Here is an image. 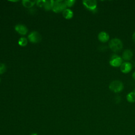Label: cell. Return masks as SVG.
Instances as JSON below:
<instances>
[{"mask_svg":"<svg viewBox=\"0 0 135 135\" xmlns=\"http://www.w3.org/2000/svg\"><path fill=\"white\" fill-rule=\"evenodd\" d=\"M109 46L112 51L117 52L122 49L123 43L119 38H114L110 41L109 43Z\"/></svg>","mask_w":135,"mask_h":135,"instance_id":"1","label":"cell"},{"mask_svg":"<svg viewBox=\"0 0 135 135\" xmlns=\"http://www.w3.org/2000/svg\"><path fill=\"white\" fill-rule=\"evenodd\" d=\"M109 89L112 91L117 93L121 92L123 89V83L119 80H114L109 84Z\"/></svg>","mask_w":135,"mask_h":135,"instance_id":"2","label":"cell"},{"mask_svg":"<svg viewBox=\"0 0 135 135\" xmlns=\"http://www.w3.org/2000/svg\"><path fill=\"white\" fill-rule=\"evenodd\" d=\"M83 4L89 10L94 12L97 10V3L95 0H84L83 1Z\"/></svg>","mask_w":135,"mask_h":135,"instance_id":"3","label":"cell"},{"mask_svg":"<svg viewBox=\"0 0 135 135\" xmlns=\"http://www.w3.org/2000/svg\"><path fill=\"white\" fill-rule=\"evenodd\" d=\"M109 63L114 67L120 66L122 63V58L117 54H113L110 58Z\"/></svg>","mask_w":135,"mask_h":135,"instance_id":"4","label":"cell"},{"mask_svg":"<svg viewBox=\"0 0 135 135\" xmlns=\"http://www.w3.org/2000/svg\"><path fill=\"white\" fill-rule=\"evenodd\" d=\"M66 7L67 6L64 2L63 3L61 1H56L54 2L52 10L55 13H59L65 10Z\"/></svg>","mask_w":135,"mask_h":135,"instance_id":"5","label":"cell"},{"mask_svg":"<svg viewBox=\"0 0 135 135\" xmlns=\"http://www.w3.org/2000/svg\"><path fill=\"white\" fill-rule=\"evenodd\" d=\"M28 38L30 42L34 43H36L41 40V36L37 32L34 31L31 33L28 36Z\"/></svg>","mask_w":135,"mask_h":135,"instance_id":"6","label":"cell"},{"mask_svg":"<svg viewBox=\"0 0 135 135\" xmlns=\"http://www.w3.org/2000/svg\"><path fill=\"white\" fill-rule=\"evenodd\" d=\"M132 64L129 62H125L122 63L120 66V70L122 73H128L132 69Z\"/></svg>","mask_w":135,"mask_h":135,"instance_id":"7","label":"cell"},{"mask_svg":"<svg viewBox=\"0 0 135 135\" xmlns=\"http://www.w3.org/2000/svg\"><path fill=\"white\" fill-rule=\"evenodd\" d=\"M15 30L16 32L21 35H25L28 31L26 27L22 24L16 25L15 27Z\"/></svg>","mask_w":135,"mask_h":135,"instance_id":"8","label":"cell"},{"mask_svg":"<svg viewBox=\"0 0 135 135\" xmlns=\"http://www.w3.org/2000/svg\"><path fill=\"white\" fill-rule=\"evenodd\" d=\"M132 56H133V53L131 50L126 49L122 53V57L124 60L129 61L132 59Z\"/></svg>","mask_w":135,"mask_h":135,"instance_id":"9","label":"cell"},{"mask_svg":"<svg viewBox=\"0 0 135 135\" xmlns=\"http://www.w3.org/2000/svg\"><path fill=\"white\" fill-rule=\"evenodd\" d=\"M98 38L100 41L102 42H106L109 40V35L107 32L102 31L99 33Z\"/></svg>","mask_w":135,"mask_h":135,"instance_id":"10","label":"cell"},{"mask_svg":"<svg viewBox=\"0 0 135 135\" xmlns=\"http://www.w3.org/2000/svg\"><path fill=\"white\" fill-rule=\"evenodd\" d=\"M63 16L66 19H70L73 16V12L70 9H66L63 12Z\"/></svg>","mask_w":135,"mask_h":135,"instance_id":"11","label":"cell"},{"mask_svg":"<svg viewBox=\"0 0 135 135\" xmlns=\"http://www.w3.org/2000/svg\"><path fill=\"white\" fill-rule=\"evenodd\" d=\"M36 3V1H31L29 0H23L22 4L26 8H31Z\"/></svg>","mask_w":135,"mask_h":135,"instance_id":"12","label":"cell"},{"mask_svg":"<svg viewBox=\"0 0 135 135\" xmlns=\"http://www.w3.org/2000/svg\"><path fill=\"white\" fill-rule=\"evenodd\" d=\"M126 98L128 102L131 103L134 102H135V92L133 91L127 94Z\"/></svg>","mask_w":135,"mask_h":135,"instance_id":"13","label":"cell"},{"mask_svg":"<svg viewBox=\"0 0 135 135\" xmlns=\"http://www.w3.org/2000/svg\"><path fill=\"white\" fill-rule=\"evenodd\" d=\"M54 4V1L51 0V1H46V2L44 5V8L47 10H50L51 9L53 8V6Z\"/></svg>","mask_w":135,"mask_h":135,"instance_id":"14","label":"cell"},{"mask_svg":"<svg viewBox=\"0 0 135 135\" xmlns=\"http://www.w3.org/2000/svg\"><path fill=\"white\" fill-rule=\"evenodd\" d=\"M18 44L21 46H25L27 44V40L25 37H21L18 40Z\"/></svg>","mask_w":135,"mask_h":135,"instance_id":"15","label":"cell"},{"mask_svg":"<svg viewBox=\"0 0 135 135\" xmlns=\"http://www.w3.org/2000/svg\"><path fill=\"white\" fill-rule=\"evenodd\" d=\"M75 2V1L74 0H68V1H65L64 2L66 6H68V7L72 6L74 4Z\"/></svg>","mask_w":135,"mask_h":135,"instance_id":"16","label":"cell"},{"mask_svg":"<svg viewBox=\"0 0 135 135\" xmlns=\"http://www.w3.org/2000/svg\"><path fill=\"white\" fill-rule=\"evenodd\" d=\"M6 70V66L3 63H0V74L4 73Z\"/></svg>","mask_w":135,"mask_h":135,"instance_id":"17","label":"cell"},{"mask_svg":"<svg viewBox=\"0 0 135 135\" xmlns=\"http://www.w3.org/2000/svg\"><path fill=\"white\" fill-rule=\"evenodd\" d=\"M45 2H46V1L45 0H38L36 1V4L38 7H42L43 6H44Z\"/></svg>","mask_w":135,"mask_h":135,"instance_id":"18","label":"cell"},{"mask_svg":"<svg viewBox=\"0 0 135 135\" xmlns=\"http://www.w3.org/2000/svg\"><path fill=\"white\" fill-rule=\"evenodd\" d=\"M114 101L117 103H119L121 101V98L120 96H117L115 97L114 99Z\"/></svg>","mask_w":135,"mask_h":135,"instance_id":"19","label":"cell"},{"mask_svg":"<svg viewBox=\"0 0 135 135\" xmlns=\"http://www.w3.org/2000/svg\"><path fill=\"white\" fill-rule=\"evenodd\" d=\"M132 40L133 41V42L135 43V32L133 33V34H132Z\"/></svg>","mask_w":135,"mask_h":135,"instance_id":"20","label":"cell"},{"mask_svg":"<svg viewBox=\"0 0 135 135\" xmlns=\"http://www.w3.org/2000/svg\"><path fill=\"white\" fill-rule=\"evenodd\" d=\"M132 78L134 80H135V71L132 73Z\"/></svg>","mask_w":135,"mask_h":135,"instance_id":"21","label":"cell"},{"mask_svg":"<svg viewBox=\"0 0 135 135\" xmlns=\"http://www.w3.org/2000/svg\"><path fill=\"white\" fill-rule=\"evenodd\" d=\"M31 135H37V134L36 133H32Z\"/></svg>","mask_w":135,"mask_h":135,"instance_id":"22","label":"cell"},{"mask_svg":"<svg viewBox=\"0 0 135 135\" xmlns=\"http://www.w3.org/2000/svg\"><path fill=\"white\" fill-rule=\"evenodd\" d=\"M134 92H135V89H134Z\"/></svg>","mask_w":135,"mask_h":135,"instance_id":"23","label":"cell"},{"mask_svg":"<svg viewBox=\"0 0 135 135\" xmlns=\"http://www.w3.org/2000/svg\"><path fill=\"white\" fill-rule=\"evenodd\" d=\"M0 81H1V79H0Z\"/></svg>","mask_w":135,"mask_h":135,"instance_id":"24","label":"cell"}]
</instances>
